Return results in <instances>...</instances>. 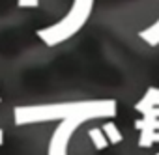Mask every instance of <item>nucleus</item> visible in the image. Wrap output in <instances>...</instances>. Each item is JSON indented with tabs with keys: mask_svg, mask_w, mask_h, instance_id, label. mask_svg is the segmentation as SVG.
Segmentation results:
<instances>
[{
	"mask_svg": "<svg viewBox=\"0 0 159 155\" xmlns=\"http://www.w3.org/2000/svg\"><path fill=\"white\" fill-rule=\"evenodd\" d=\"M92 8H94V0H73V6L67 11V15L60 23L38 30V38L47 47H56V45L71 39L88 23Z\"/></svg>",
	"mask_w": 159,
	"mask_h": 155,
	"instance_id": "2",
	"label": "nucleus"
},
{
	"mask_svg": "<svg viewBox=\"0 0 159 155\" xmlns=\"http://www.w3.org/2000/svg\"><path fill=\"white\" fill-rule=\"evenodd\" d=\"M88 118L86 116H71L66 118L58 123V127L54 129L51 142H49V153L47 155H66L67 151V144L71 140V135L79 129V125L84 123Z\"/></svg>",
	"mask_w": 159,
	"mask_h": 155,
	"instance_id": "3",
	"label": "nucleus"
},
{
	"mask_svg": "<svg viewBox=\"0 0 159 155\" xmlns=\"http://www.w3.org/2000/svg\"><path fill=\"white\" fill-rule=\"evenodd\" d=\"M71 116H86L88 120L96 118H112L116 116V101L112 99H94V101H67L52 105H34V107H17L13 110V120L17 125L41 123L52 120H66Z\"/></svg>",
	"mask_w": 159,
	"mask_h": 155,
	"instance_id": "1",
	"label": "nucleus"
},
{
	"mask_svg": "<svg viewBox=\"0 0 159 155\" xmlns=\"http://www.w3.org/2000/svg\"><path fill=\"white\" fill-rule=\"evenodd\" d=\"M103 133H105V136H107V140H109L111 144H120L122 138H124L122 133L118 131V127H116L114 123H111V122L103 125Z\"/></svg>",
	"mask_w": 159,
	"mask_h": 155,
	"instance_id": "5",
	"label": "nucleus"
},
{
	"mask_svg": "<svg viewBox=\"0 0 159 155\" xmlns=\"http://www.w3.org/2000/svg\"><path fill=\"white\" fill-rule=\"evenodd\" d=\"M17 4L21 8H36L39 4V0H17Z\"/></svg>",
	"mask_w": 159,
	"mask_h": 155,
	"instance_id": "7",
	"label": "nucleus"
},
{
	"mask_svg": "<svg viewBox=\"0 0 159 155\" xmlns=\"http://www.w3.org/2000/svg\"><path fill=\"white\" fill-rule=\"evenodd\" d=\"M2 142H4V133L0 131V144H2Z\"/></svg>",
	"mask_w": 159,
	"mask_h": 155,
	"instance_id": "8",
	"label": "nucleus"
},
{
	"mask_svg": "<svg viewBox=\"0 0 159 155\" xmlns=\"http://www.w3.org/2000/svg\"><path fill=\"white\" fill-rule=\"evenodd\" d=\"M139 36H140V39H142L144 43H148L150 47H157V45H159V19H157L152 26H148L146 30H142Z\"/></svg>",
	"mask_w": 159,
	"mask_h": 155,
	"instance_id": "4",
	"label": "nucleus"
},
{
	"mask_svg": "<svg viewBox=\"0 0 159 155\" xmlns=\"http://www.w3.org/2000/svg\"><path fill=\"white\" fill-rule=\"evenodd\" d=\"M90 138H92V142H94V146H96L98 149H103V148L109 144V140H107L103 129H98V127L90 129Z\"/></svg>",
	"mask_w": 159,
	"mask_h": 155,
	"instance_id": "6",
	"label": "nucleus"
}]
</instances>
